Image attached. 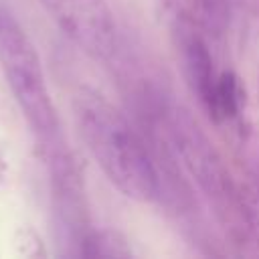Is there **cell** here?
I'll return each mask as SVG.
<instances>
[{
	"instance_id": "cell-7",
	"label": "cell",
	"mask_w": 259,
	"mask_h": 259,
	"mask_svg": "<svg viewBox=\"0 0 259 259\" xmlns=\"http://www.w3.org/2000/svg\"><path fill=\"white\" fill-rule=\"evenodd\" d=\"M245 105V91L241 85V79L233 71H219L212 95L204 107L208 117L214 123H231L239 119Z\"/></svg>"
},
{
	"instance_id": "cell-4",
	"label": "cell",
	"mask_w": 259,
	"mask_h": 259,
	"mask_svg": "<svg viewBox=\"0 0 259 259\" xmlns=\"http://www.w3.org/2000/svg\"><path fill=\"white\" fill-rule=\"evenodd\" d=\"M59 30L91 59L103 61L115 49V18L107 0H38Z\"/></svg>"
},
{
	"instance_id": "cell-1",
	"label": "cell",
	"mask_w": 259,
	"mask_h": 259,
	"mask_svg": "<svg viewBox=\"0 0 259 259\" xmlns=\"http://www.w3.org/2000/svg\"><path fill=\"white\" fill-rule=\"evenodd\" d=\"M73 117L91 158L123 196L138 202L158 196L160 180L144 140L107 97L79 87L73 95Z\"/></svg>"
},
{
	"instance_id": "cell-5",
	"label": "cell",
	"mask_w": 259,
	"mask_h": 259,
	"mask_svg": "<svg viewBox=\"0 0 259 259\" xmlns=\"http://www.w3.org/2000/svg\"><path fill=\"white\" fill-rule=\"evenodd\" d=\"M172 40L176 47L178 63H180L182 75L186 79V85H188L190 93L198 99L200 107L204 109L212 95L217 77H219V73L214 71V61H212L208 42H206L208 38L190 26L174 22L172 24Z\"/></svg>"
},
{
	"instance_id": "cell-9",
	"label": "cell",
	"mask_w": 259,
	"mask_h": 259,
	"mask_svg": "<svg viewBox=\"0 0 259 259\" xmlns=\"http://www.w3.org/2000/svg\"><path fill=\"white\" fill-rule=\"evenodd\" d=\"M14 245H16L18 255H22V257H45L47 255L42 239L36 235V231L28 229V227H24L16 233Z\"/></svg>"
},
{
	"instance_id": "cell-3",
	"label": "cell",
	"mask_w": 259,
	"mask_h": 259,
	"mask_svg": "<svg viewBox=\"0 0 259 259\" xmlns=\"http://www.w3.org/2000/svg\"><path fill=\"white\" fill-rule=\"evenodd\" d=\"M0 69L38 142L59 138V117L36 47L20 22L4 8H0Z\"/></svg>"
},
{
	"instance_id": "cell-2",
	"label": "cell",
	"mask_w": 259,
	"mask_h": 259,
	"mask_svg": "<svg viewBox=\"0 0 259 259\" xmlns=\"http://www.w3.org/2000/svg\"><path fill=\"white\" fill-rule=\"evenodd\" d=\"M166 130L170 142L180 158L182 166L196 182L204 198L214 210V217L233 239H247L253 231L249 208L245 196L237 188L227 164L221 154L198 127L192 115L182 107H172L168 111Z\"/></svg>"
},
{
	"instance_id": "cell-6",
	"label": "cell",
	"mask_w": 259,
	"mask_h": 259,
	"mask_svg": "<svg viewBox=\"0 0 259 259\" xmlns=\"http://www.w3.org/2000/svg\"><path fill=\"white\" fill-rule=\"evenodd\" d=\"M174 22L202 32L206 38H221L231 20L229 0H162Z\"/></svg>"
},
{
	"instance_id": "cell-8",
	"label": "cell",
	"mask_w": 259,
	"mask_h": 259,
	"mask_svg": "<svg viewBox=\"0 0 259 259\" xmlns=\"http://www.w3.org/2000/svg\"><path fill=\"white\" fill-rule=\"evenodd\" d=\"M79 253L83 257H132L127 239L111 229H89L81 243Z\"/></svg>"
}]
</instances>
